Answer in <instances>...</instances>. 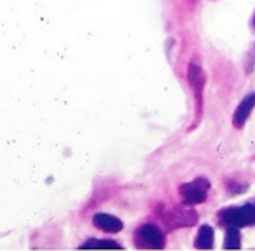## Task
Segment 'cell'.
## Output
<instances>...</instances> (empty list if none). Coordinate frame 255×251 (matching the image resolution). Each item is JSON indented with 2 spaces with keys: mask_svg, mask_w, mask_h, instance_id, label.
<instances>
[{
  "mask_svg": "<svg viewBox=\"0 0 255 251\" xmlns=\"http://www.w3.org/2000/svg\"><path fill=\"white\" fill-rule=\"evenodd\" d=\"M81 248H116L121 250V244L114 243V241H100V239H88Z\"/></svg>",
  "mask_w": 255,
  "mask_h": 251,
  "instance_id": "10",
  "label": "cell"
},
{
  "mask_svg": "<svg viewBox=\"0 0 255 251\" xmlns=\"http://www.w3.org/2000/svg\"><path fill=\"white\" fill-rule=\"evenodd\" d=\"M208 190H210V181L206 180V178H196V180L189 181V183L180 185L178 194H180V197H182V202L196 206L206 201Z\"/></svg>",
  "mask_w": 255,
  "mask_h": 251,
  "instance_id": "4",
  "label": "cell"
},
{
  "mask_svg": "<svg viewBox=\"0 0 255 251\" xmlns=\"http://www.w3.org/2000/svg\"><path fill=\"white\" fill-rule=\"evenodd\" d=\"M213 246V229L210 225L199 227L198 237H196V248L199 250H210Z\"/></svg>",
  "mask_w": 255,
  "mask_h": 251,
  "instance_id": "8",
  "label": "cell"
},
{
  "mask_svg": "<svg viewBox=\"0 0 255 251\" xmlns=\"http://www.w3.org/2000/svg\"><path fill=\"white\" fill-rule=\"evenodd\" d=\"M157 215L168 227V230L180 229V227H192L198 222V213L191 208V204H175V206H159Z\"/></svg>",
  "mask_w": 255,
  "mask_h": 251,
  "instance_id": "1",
  "label": "cell"
},
{
  "mask_svg": "<svg viewBox=\"0 0 255 251\" xmlns=\"http://www.w3.org/2000/svg\"><path fill=\"white\" fill-rule=\"evenodd\" d=\"M252 26H254V30H255V14H254V18H252Z\"/></svg>",
  "mask_w": 255,
  "mask_h": 251,
  "instance_id": "11",
  "label": "cell"
},
{
  "mask_svg": "<svg viewBox=\"0 0 255 251\" xmlns=\"http://www.w3.org/2000/svg\"><path fill=\"white\" fill-rule=\"evenodd\" d=\"M224 246H226L227 250H236V248L241 246V236H240V229H238V227H227Z\"/></svg>",
  "mask_w": 255,
  "mask_h": 251,
  "instance_id": "9",
  "label": "cell"
},
{
  "mask_svg": "<svg viewBox=\"0 0 255 251\" xmlns=\"http://www.w3.org/2000/svg\"><path fill=\"white\" fill-rule=\"evenodd\" d=\"M187 81L192 87L194 92V103H196V113L198 117L192 122V128H198L199 120H201V113H203V91H205V84H206V77L205 72L201 70L198 63H189V70H187Z\"/></svg>",
  "mask_w": 255,
  "mask_h": 251,
  "instance_id": "3",
  "label": "cell"
},
{
  "mask_svg": "<svg viewBox=\"0 0 255 251\" xmlns=\"http://www.w3.org/2000/svg\"><path fill=\"white\" fill-rule=\"evenodd\" d=\"M93 225L96 229L103 230V232H109V234H116L119 230H123V222H121L117 216L112 215H107V213H96L93 216Z\"/></svg>",
  "mask_w": 255,
  "mask_h": 251,
  "instance_id": "7",
  "label": "cell"
},
{
  "mask_svg": "<svg viewBox=\"0 0 255 251\" xmlns=\"http://www.w3.org/2000/svg\"><path fill=\"white\" fill-rule=\"evenodd\" d=\"M255 106V92H250L243 98V101L236 106L234 110V115H233V126L234 128H243L247 119L250 117L252 110Z\"/></svg>",
  "mask_w": 255,
  "mask_h": 251,
  "instance_id": "6",
  "label": "cell"
},
{
  "mask_svg": "<svg viewBox=\"0 0 255 251\" xmlns=\"http://www.w3.org/2000/svg\"><path fill=\"white\" fill-rule=\"evenodd\" d=\"M135 244L138 248H150V250H163L164 234L154 223H145L135 230Z\"/></svg>",
  "mask_w": 255,
  "mask_h": 251,
  "instance_id": "5",
  "label": "cell"
},
{
  "mask_svg": "<svg viewBox=\"0 0 255 251\" xmlns=\"http://www.w3.org/2000/svg\"><path fill=\"white\" fill-rule=\"evenodd\" d=\"M219 222L226 227H238V229L255 225V204L224 209L219 213Z\"/></svg>",
  "mask_w": 255,
  "mask_h": 251,
  "instance_id": "2",
  "label": "cell"
}]
</instances>
